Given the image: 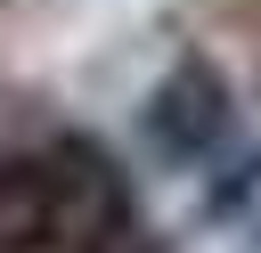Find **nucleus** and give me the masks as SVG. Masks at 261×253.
Listing matches in <instances>:
<instances>
[{"label": "nucleus", "mask_w": 261, "mask_h": 253, "mask_svg": "<svg viewBox=\"0 0 261 253\" xmlns=\"http://www.w3.org/2000/svg\"><path fill=\"white\" fill-rule=\"evenodd\" d=\"M212 212H220V220H261V155H253L245 171H228V180H220Z\"/></svg>", "instance_id": "nucleus-3"}, {"label": "nucleus", "mask_w": 261, "mask_h": 253, "mask_svg": "<svg viewBox=\"0 0 261 253\" xmlns=\"http://www.w3.org/2000/svg\"><path fill=\"white\" fill-rule=\"evenodd\" d=\"M228 131H237V90L212 57H179L139 106V139L155 163H212Z\"/></svg>", "instance_id": "nucleus-2"}, {"label": "nucleus", "mask_w": 261, "mask_h": 253, "mask_svg": "<svg viewBox=\"0 0 261 253\" xmlns=\"http://www.w3.org/2000/svg\"><path fill=\"white\" fill-rule=\"evenodd\" d=\"M130 245H139L130 180L98 139L57 131L41 147L0 155V253H130Z\"/></svg>", "instance_id": "nucleus-1"}]
</instances>
